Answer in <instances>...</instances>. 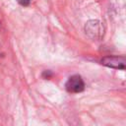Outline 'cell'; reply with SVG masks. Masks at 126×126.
Listing matches in <instances>:
<instances>
[{
	"label": "cell",
	"mask_w": 126,
	"mask_h": 126,
	"mask_svg": "<svg viewBox=\"0 0 126 126\" xmlns=\"http://www.w3.org/2000/svg\"><path fill=\"white\" fill-rule=\"evenodd\" d=\"M85 32L86 33L93 39H99L102 37L104 33V29L102 24L99 21L93 20L89 21L85 26Z\"/></svg>",
	"instance_id": "1"
},
{
	"label": "cell",
	"mask_w": 126,
	"mask_h": 126,
	"mask_svg": "<svg viewBox=\"0 0 126 126\" xmlns=\"http://www.w3.org/2000/svg\"><path fill=\"white\" fill-rule=\"evenodd\" d=\"M101 64L118 70H126V58L122 56H105L101 59Z\"/></svg>",
	"instance_id": "2"
},
{
	"label": "cell",
	"mask_w": 126,
	"mask_h": 126,
	"mask_svg": "<svg viewBox=\"0 0 126 126\" xmlns=\"http://www.w3.org/2000/svg\"><path fill=\"white\" fill-rule=\"evenodd\" d=\"M65 87H66L67 92H69L71 94H78V93H81L84 91L85 83H84L81 76L74 75L68 79Z\"/></svg>",
	"instance_id": "3"
},
{
	"label": "cell",
	"mask_w": 126,
	"mask_h": 126,
	"mask_svg": "<svg viewBox=\"0 0 126 126\" xmlns=\"http://www.w3.org/2000/svg\"><path fill=\"white\" fill-rule=\"evenodd\" d=\"M17 1H18V3H20L23 6H28L31 3V0H17Z\"/></svg>",
	"instance_id": "4"
}]
</instances>
